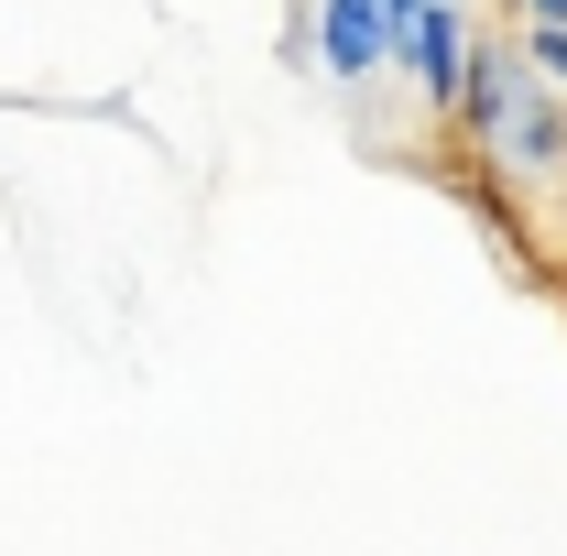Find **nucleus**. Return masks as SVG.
I'll return each mask as SVG.
<instances>
[{
  "label": "nucleus",
  "instance_id": "7ed1b4c3",
  "mask_svg": "<svg viewBox=\"0 0 567 556\" xmlns=\"http://www.w3.org/2000/svg\"><path fill=\"white\" fill-rule=\"evenodd\" d=\"M306 66L339 76V87H371L393 66V0H306Z\"/></svg>",
  "mask_w": 567,
  "mask_h": 556
},
{
  "label": "nucleus",
  "instance_id": "20e7f679",
  "mask_svg": "<svg viewBox=\"0 0 567 556\" xmlns=\"http://www.w3.org/2000/svg\"><path fill=\"white\" fill-rule=\"evenodd\" d=\"M524 55H535V66L567 87V22H524Z\"/></svg>",
  "mask_w": 567,
  "mask_h": 556
},
{
  "label": "nucleus",
  "instance_id": "39448f33",
  "mask_svg": "<svg viewBox=\"0 0 567 556\" xmlns=\"http://www.w3.org/2000/svg\"><path fill=\"white\" fill-rule=\"evenodd\" d=\"M513 11H524V22H567V0H513Z\"/></svg>",
  "mask_w": 567,
  "mask_h": 556
},
{
  "label": "nucleus",
  "instance_id": "f257e3e1",
  "mask_svg": "<svg viewBox=\"0 0 567 556\" xmlns=\"http://www.w3.org/2000/svg\"><path fill=\"white\" fill-rule=\"evenodd\" d=\"M458 142L492 164V175H513V186H567V87L535 55H524V33L502 44V33H481L470 44V76H458Z\"/></svg>",
  "mask_w": 567,
  "mask_h": 556
},
{
  "label": "nucleus",
  "instance_id": "f03ea898",
  "mask_svg": "<svg viewBox=\"0 0 567 556\" xmlns=\"http://www.w3.org/2000/svg\"><path fill=\"white\" fill-rule=\"evenodd\" d=\"M470 0H393V66H415V99L447 121L458 110V76H470Z\"/></svg>",
  "mask_w": 567,
  "mask_h": 556
}]
</instances>
